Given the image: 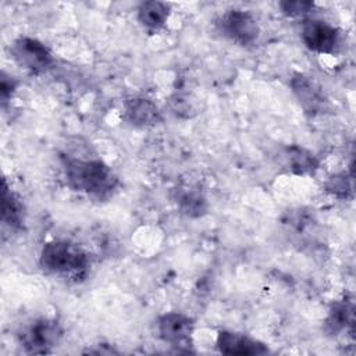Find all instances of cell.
<instances>
[{"mask_svg": "<svg viewBox=\"0 0 356 356\" xmlns=\"http://www.w3.org/2000/svg\"><path fill=\"white\" fill-rule=\"evenodd\" d=\"M61 165L68 186L96 200L110 199L120 186L118 177L103 160L63 154Z\"/></svg>", "mask_w": 356, "mask_h": 356, "instance_id": "obj_1", "label": "cell"}, {"mask_svg": "<svg viewBox=\"0 0 356 356\" xmlns=\"http://www.w3.org/2000/svg\"><path fill=\"white\" fill-rule=\"evenodd\" d=\"M39 266L49 274L78 280L88 273L89 257L76 243L65 239H53L42 246Z\"/></svg>", "mask_w": 356, "mask_h": 356, "instance_id": "obj_2", "label": "cell"}, {"mask_svg": "<svg viewBox=\"0 0 356 356\" xmlns=\"http://www.w3.org/2000/svg\"><path fill=\"white\" fill-rule=\"evenodd\" d=\"M63 327L54 318L42 317L33 320L18 334L21 346L28 353H50L63 338Z\"/></svg>", "mask_w": 356, "mask_h": 356, "instance_id": "obj_3", "label": "cell"}, {"mask_svg": "<svg viewBox=\"0 0 356 356\" xmlns=\"http://www.w3.org/2000/svg\"><path fill=\"white\" fill-rule=\"evenodd\" d=\"M220 32L231 42L239 46H250L260 38V25L257 18L248 10L231 8L218 18Z\"/></svg>", "mask_w": 356, "mask_h": 356, "instance_id": "obj_4", "label": "cell"}, {"mask_svg": "<svg viewBox=\"0 0 356 356\" xmlns=\"http://www.w3.org/2000/svg\"><path fill=\"white\" fill-rule=\"evenodd\" d=\"M10 50L18 64L35 74L46 72L54 64V57L50 49L43 42L31 36L17 38Z\"/></svg>", "mask_w": 356, "mask_h": 356, "instance_id": "obj_5", "label": "cell"}, {"mask_svg": "<svg viewBox=\"0 0 356 356\" xmlns=\"http://www.w3.org/2000/svg\"><path fill=\"white\" fill-rule=\"evenodd\" d=\"M302 42L320 54H332L341 44V32L337 26L323 19H309L302 26Z\"/></svg>", "mask_w": 356, "mask_h": 356, "instance_id": "obj_6", "label": "cell"}, {"mask_svg": "<svg viewBox=\"0 0 356 356\" xmlns=\"http://www.w3.org/2000/svg\"><path fill=\"white\" fill-rule=\"evenodd\" d=\"M289 86L306 114L316 115L325 110L327 97L323 89L306 74L295 72L289 79Z\"/></svg>", "mask_w": 356, "mask_h": 356, "instance_id": "obj_7", "label": "cell"}, {"mask_svg": "<svg viewBox=\"0 0 356 356\" xmlns=\"http://www.w3.org/2000/svg\"><path fill=\"white\" fill-rule=\"evenodd\" d=\"M156 327L160 339L172 346L186 345L195 331L193 320L179 312H167L159 316Z\"/></svg>", "mask_w": 356, "mask_h": 356, "instance_id": "obj_8", "label": "cell"}, {"mask_svg": "<svg viewBox=\"0 0 356 356\" xmlns=\"http://www.w3.org/2000/svg\"><path fill=\"white\" fill-rule=\"evenodd\" d=\"M216 345L224 355H239V356H254L268 353L266 343L236 331L221 330L217 334Z\"/></svg>", "mask_w": 356, "mask_h": 356, "instance_id": "obj_9", "label": "cell"}, {"mask_svg": "<svg viewBox=\"0 0 356 356\" xmlns=\"http://www.w3.org/2000/svg\"><path fill=\"white\" fill-rule=\"evenodd\" d=\"M125 120L136 128L154 127L161 121V113L156 103L145 96L129 97L124 103Z\"/></svg>", "mask_w": 356, "mask_h": 356, "instance_id": "obj_10", "label": "cell"}, {"mask_svg": "<svg viewBox=\"0 0 356 356\" xmlns=\"http://www.w3.org/2000/svg\"><path fill=\"white\" fill-rule=\"evenodd\" d=\"M178 210L186 217L197 218L207 213L209 203L204 193L195 185H179L172 195Z\"/></svg>", "mask_w": 356, "mask_h": 356, "instance_id": "obj_11", "label": "cell"}, {"mask_svg": "<svg viewBox=\"0 0 356 356\" xmlns=\"http://www.w3.org/2000/svg\"><path fill=\"white\" fill-rule=\"evenodd\" d=\"M1 221L11 229H22L25 224V206L21 197L3 179L1 192Z\"/></svg>", "mask_w": 356, "mask_h": 356, "instance_id": "obj_12", "label": "cell"}, {"mask_svg": "<svg viewBox=\"0 0 356 356\" xmlns=\"http://www.w3.org/2000/svg\"><path fill=\"white\" fill-rule=\"evenodd\" d=\"M353 323H355V307L352 300H348L345 298L331 305L327 318L324 321L325 330L331 335H338L346 331L352 332Z\"/></svg>", "mask_w": 356, "mask_h": 356, "instance_id": "obj_13", "label": "cell"}, {"mask_svg": "<svg viewBox=\"0 0 356 356\" xmlns=\"http://www.w3.org/2000/svg\"><path fill=\"white\" fill-rule=\"evenodd\" d=\"M170 18V4L163 1H143L138 7V21L149 31L161 29Z\"/></svg>", "mask_w": 356, "mask_h": 356, "instance_id": "obj_14", "label": "cell"}, {"mask_svg": "<svg viewBox=\"0 0 356 356\" xmlns=\"http://www.w3.org/2000/svg\"><path fill=\"white\" fill-rule=\"evenodd\" d=\"M285 160L288 168L296 175L313 174L320 164L317 156L313 152L299 145H292L285 149Z\"/></svg>", "mask_w": 356, "mask_h": 356, "instance_id": "obj_15", "label": "cell"}, {"mask_svg": "<svg viewBox=\"0 0 356 356\" xmlns=\"http://www.w3.org/2000/svg\"><path fill=\"white\" fill-rule=\"evenodd\" d=\"M325 191L331 193L332 196L338 199H348L353 193V182H352V174L346 171L337 172L331 175L324 185Z\"/></svg>", "mask_w": 356, "mask_h": 356, "instance_id": "obj_16", "label": "cell"}, {"mask_svg": "<svg viewBox=\"0 0 356 356\" xmlns=\"http://www.w3.org/2000/svg\"><path fill=\"white\" fill-rule=\"evenodd\" d=\"M170 106L177 117L191 118L196 113L195 103L186 93H174L170 97Z\"/></svg>", "mask_w": 356, "mask_h": 356, "instance_id": "obj_17", "label": "cell"}, {"mask_svg": "<svg viewBox=\"0 0 356 356\" xmlns=\"http://www.w3.org/2000/svg\"><path fill=\"white\" fill-rule=\"evenodd\" d=\"M278 7L281 8V13L286 17L291 18H303L306 15H309L313 8H314V3L313 1H305V0H286V1H281L278 4Z\"/></svg>", "mask_w": 356, "mask_h": 356, "instance_id": "obj_18", "label": "cell"}, {"mask_svg": "<svg viewBox=\"0 0 356 356\" xmlns=\"http://www.w3.org/2000/svg\"><path fill=\"white\" fill-rule=\"evenodd\" d=\"M17 86H18V81L13 75L3 71L1 79H0V99L3 106L13 97V95L17 90Z\"/></svg>", "mask_w": 356, "mask_h": 356, "instance_id": "obj_19", "label": "cell"}]
</instances>
